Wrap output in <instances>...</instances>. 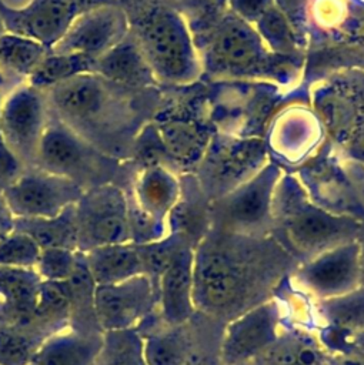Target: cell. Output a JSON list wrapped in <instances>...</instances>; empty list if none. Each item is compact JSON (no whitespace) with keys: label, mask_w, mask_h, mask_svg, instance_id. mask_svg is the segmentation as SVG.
I'll return each instance as SVG.
<instances>
[{"label":"cell","mask_w":364,"mask_h":365,"mask_svg":"<svg viewBox=\"0 0 364 365\" xmlns=\"http://www.w3.org/2000/svg\"><path fill=\"white\" fill-rule=\"evenodd\" d=\"M49 111L101 153L128 161L140 131L151 121L161 88H130L96 73L43 90Z\"/></svg>","instance_id":"cell-1"},{"label":"cell","mask_w":364,"mask_h":365,"mask_svg":"<svg viewBox=\"0 0 364 365\" xmlns=\"http://www.w3.org/2000/svg\"><path fill=\"white\" fill-rule=\"evenodd\" d=\"M204 81H261L293 91L303 61L268 50L256 29L234 14L226 0H198L186 10Z\"/></svg>","instance_id":"cell-2"},{"label":"cell","mask_w":364,"mask_h":365,"mask_svg":"<svg viewBox=\"0 0 364 365\" xmlns=\"http://www.w3.org/2000/svg\"><path fill=\"white\" fill-rule=\"evenodd\" d=\"M128 33L138 44L161 88L201 80V64L190 24L171 0H117Z\"/></svg>","instance_id":"cell-3"},{"label":"cell","mask_w":364,"mask_h":365,"mask_svg":"<svg viewBox=\"0 0 364 365\" xmlns=\"http://www.w3.org/2000/svg\"><path fill=\"white\" fill-rule=\"evenodd\" d=\"M363 221L315 204L293 171H284L273 197L270 235L303 261L357 240Z\"/></svg>","instance_id":"cell-4"},{"label":"cell","mask_w":364,"mask_h":365,"mask_svg":"<svg viewBox=\"0 0 364 365\" xmlns=\"http://www.w3.org/2000/svg\"><path fill=\"white\" fill-rule=\"evenodd\" d=\"M198 83L161 88L150 121L164 165L180 175L193 174L216 133L208 117L204 83Z\"/></svg>","instance_id":"cell-5"},{"label":"cell","mask_w":364,"mask_h":365,"mask_svg":"<svg viewBox=\"0 0 364 365\" xmlns=\"http://www.w3.org/2000/svg\"><path fill=\"white\" fill-rule=\"evenodd\" d=\"M34 167L66 177L83 190L106 184H114L126 190L136 171L130 161H120L101 153L74 134L51 113Z\"/></svg>","instance_id":"cell-6"},{"label":"cell","mask_w":364,"mask_h":365,"mask_svg":"<svg viewBox=\"0 0 364 365\" xmlns=\"http://www.w3.org/2000/svg\"><path fill=\"white\" fill-rule=\"evenodd\" d=\"M247 238V235L208 228L197 242L194 248L196 308L218 312L241 299L247 285L244 268L248 262L243 255Z\"/></svg>","instance_id":"cell-7"},{"label":"cell","mask_w":364,"mask_h":365,"mask_svg":"<svg viewBox=\"0 0 364 365\" xmlns=\"http://www.w3.org/2000/svg\"><path fill=\"white\" fill-rule=\"evenodd\" d=\"M210 121L217 133L263 137L288 91L261 81H206Z\"/></svg>","instance_id":"cell-8"},{"label":"cell","mask_w":364,"mask_h":365,"mask_svg":"<svg viewBox=\"0 0 364 365\" xmlns=\"http://www.w3.org/2000/svg\"><path fill=\"white\" fill-rule=\"evenodd\" d=\"M270 161L263 137L214 133L193 175L208 202L233 191Z\"/></svg>","instance_id":"cell-9"},{"label":"cell","mask_w":364,"mask_h":365,"mask_svg":"<svg viewBox=\"0 0 364 365\" xmlns=\"http://www.w3.org/2000/svg\"><path fill=\"white\" fill-rule=\"evenodd\" d=\"M284 171L270 160L246 182L210 202V228L247 237L270 235L273 197Z\"/></svg>","instance_id":"cell-10"},{"label":"cell","mask_w":364,"mask_h":365,"mask_svg":"<svg viewBox=\"0 0 364 365\" xmlns=\"http://www.w3.org/2000/svg\"><path fill=\"white\" fill-rule=\"evenodd\" d=\"M327 130L315 108L303 101L283 104L264 133L270 160L285 171H295L327 141Z\"/></svg>","instance_id":"cell-11"},{"label":"cell","mask_w":364,"mask_h":365,"mask_svg":"<svg viewBox=\"0 0 364 365\" xmlns=\"http://www.w3.org/2000/svg\"><path fill=\"white\" fill-rule=\"evenodd\" d=\"M77 251L130 242L126 190L106 184L84 190L74 204Z\"/></svg>","instance_id":"cell-12"},{"label":"cell","mask_w":364,"mask_h":365,"mask_svg":"<svg viewBox=\"0 0 364 365\" xmlns=\"http://www.w3.org/2000/svg\"><path fill=\"white\" fill-rule=\"evenodd\" d=\"M49 117L43 90L27 81L10 90L0 101V133L26 168L34 167Z\"/></svg>","instance_id":"cell-13"},{"label":"cell","mask_w":364,"mask_h":365,"mask_svg":"<svg viewBox=\"0 0 364 365\" xmlns=\"http://www.w3.org/2000/svg\"><path fill=\"white\" fill-rule=\"evenodd\" d=\"M83 191L66 177L30 167L1 194L14 218H47L76 204Z\"/></svg>","instance_id":"cell-14"},{"label":"cell","mask_w":364,"mask_h":365,"mask_svg":"<svg viewBox=\"0 0 364 365\" xmlns=\"http://www.w3.org/2000/svg\"><path fill=\"white\" fill-rule=\"evenodd\" d=\"M281 308L274 299L247 309L224 329L220 356L224 365H246L281 336Z\"/></svg>","instance_id":"cell-15"},{"label":"cell","mask_w":364,"mask_h":365,"mask_svg":"<svg viewBox=\"0 0 364 365\" xmlns=\"http://www.w3.org/2000/svg\"><path fill=\"white\" fill-rule=\"evenodd\" d=\"M117 0H30L23 9L0 3V17L7 33L27 36L51 47L81 13Z\"/></svg>","instance_id":"cell-16"},{"label":"cell","mask_w":364,"mask_h":365,"mask_svg":"<svg viewBox=\"0 0 364 365\" xmlns=\"http://www.w3.org/2000/svg\"><path fill=\"white\" fill-rule=\"evenodd\" d=\"M157 309V289L147 275L96 285L94 314L100 329L137 328Z\"/></svg>","instance_id":"cell-17"},{"label":"cell","mask_w":364,"mask_h":365,"mask_svg":"<svg viewBox=\"0 0 364 365\" xmlns=\"http://www.w3.org/2000/svg\"><path fill=\"white\" fill-rule=\"evenodd\" d=\"M295 279L311 295L331 299L360 287V255L357 240L325 250L300 265Z\"/></svg>","instance_id":"cell-18"},{"label":"cell","mask_w":364,"mask_h":365,"mask_svg":"<svg viewBox=\"0 0 364 365\" xmlns=\"http://www.w3.org/2000/svg\"><path fill=\"white\" fill-rule=\"evenodd\" d=\"M127 33L128 23L123 9L117 3L101 4L79 14L51 46V51L81 54L96 60Z\"/></svg>","instance_id":"cell-19"},{"label":"cell","mask_w":364,"mask_h":365,"mask_svg":"<svg viewBox=\"0 0 364 365\" xmlns=\"http://www.w3.org/2000/svg\"><path fill=\"white\" fill-rule=\"evenodd\" d=\"M194 248L193 242L183 244L157 281V309L166 325L180 327L196 311Z\"/></svg>","instance_id":"cell-20"},{"label":"cell","mask_w":364,"mask_h":365,"mask_svg":"<svg viewBox=\"0 0 364 365\" xmlns=\"http://www.w3.org/2000/svg\"><path fill=\"white\" fill-rule=\"evenodd\" d=\"M126 195L144 214L168 227V217L181 195L180 174L163 164L137 167Z\"/></svg>","instance_id":"cell-21"},{"label":"cell","mask_w":364,"mask_h":365,"mask_svg":"<svg viewBox=\"0 0 364 365\" xmlns=\"http://www.w3.org/2000/svg\"><path fill=\"white\" fill-rule=\"evenodd\" d=\"M40 284L34 268L0 267V325L41 331L34 319Z\"/></svg>","instance_id":"cell-22"},{"label":"cell","mask_w":364,"mask_h":365,"mask_svg":"<svg viewBox=\"0 0 364 365\" xmlns=\"http://www.w3.org/2000/svg\"><path fill=\"white\" fill-rule=\"evenodd\" d=\"M93 73L130 88L160 87L153 70L130 33L94 60Z\"/></svg>","instance_id":"cell-23"},{"label":"cell","mask_w":364,"mask_h":365,"mask_svg":"<svg viewBox=\"0 0 364 365\" xmlns=\"http://www.w3.org/2000/svg\"><path fill=\"white\" fill-rule=\"evenodd\" d=\"M101 342V331L67 327L44 339L29 365H94Z\"/></svg>","instance_id":"cell-24"},{"label":"cell","mask_w":364,"mask_h":365,"mask_svg":"<svg viewBox=\"0 0 364 365\" xmlns=\"http://www.w3.org/2000/svg\"><path fill=\"white\" fill-rule=\"evenodd\" d=\"M96 285L116 284L144 275L143 262L136 244H113L83 252Z\"/></svg>","instance_id":"cell-25"},{"label":"cell","mask_w":364,"mask_h":365,"mask_svg":"<svg viewBox=\"0 0 364 365\" xmlns=\"http://www.w3.org/2000/svg\"><path fill=\"white\" fill-rule=\"evenodd\" d=\"M13 230L33 238L40 250L66 248L77 251V222L74 204L54 217L14 218Z\"/></svg>","instance_id":"cell-26"},{"label":"cell","mask_w":364,"mask_h":365,"mask_svg":"<svg viewBox=\"0 0 364 365\" xmlns=\"http://www.w3.org/2000/svg\"><path fill=\"white\" fill-rule=\"evenodd\" d=\"M50 50L51 47L27 36L7 31L0 34V64L21 81H27Z\"/></svg>","instance_id":"cell-27"},{"label":"cell","mask_w":364,"mask_h":365,"mask_svg":"<svg viewBox=\"0 0 364 365\" xmlns=\"http://www.w3.org/2000/svg\"><path fill=\"white\" fill-rule=\"evenodd\" d=\"M157 329L147 324H140L143 338V354L147 365H186L190 361L188 342L177 327Z\"/></svg>","instance_id":"cell-28"},{"label":"cell","mask_w":364,"mask_h":365,"mask_svg":"<svg viewBox=\"0 0 364 365\" xmlns=\"http://www.w3.org/2000/svg\"><path fill=\"white\" fill-rule=\"evenodd\" d=\"M253 27L270 51L281 57L305 63L304 47L300 44L291 23L275 4L271 6Z\"/></svg>","instance_id":"cell-29"},{"label":"cell","mask_w":364,"mask_h":365,"mask_svg":"<svg viewBox=\"0 0 364 365\" xmlns=\"http://www.w3.org/2000/svg\"><path fill=\"white\" fill-rule=\"evenodd\" d=\"M34 319L37 328L47 335L70 325V291L66 281H41Z\"/></svg>","instance_id":"cell-30"},{"label":"cell","mask_w":364,"mask_h":365,"mask_svg":"<svg viewBox=\"0 0 364 365\" xmlns=\"http://www.w3.org/2000/svg\"><path fill=\"white\" fill-rule=\"evenodd\" d=\"M257 358L263 365H324L325 352L314 338L294 334L281 335Z\"/></svg>","instance_id":"cell-31"},{"label":"cell","mask_w":364,"mask_h":365,"mask_svg":"<svg viewBox=\"0 0 364 365\" xmlns=\"http://www.w3.org/2000/svg\"><path fill=\"white\" fill-rule=\"evenodd\" d=\"M94 60L81 54L50 53L36 67L27 83L39 90H47L80 74L93 73Z\"/></svg>","instance_id":"cell-32"},{"label":"cell","mask_w":364,"mask_h":365,"mask_svg":"<svg viewBox=\"0 0 364 365\" xmlns=\"http://www.w3.org/2000/svg\"><path fill=\"white\" fill-rule=\"evenodd\" d=\"M94 365H147L138 329L104 331Z\"/></svg>","instance_id":"cell-33"},{"label":"cell","mask_w":364,"mask_h":365,"mask_svg":"<svg viewBox=\"0 0 364 365\" xmlns=\"http://www.w3.org/2000/svg\"><path fill=\"white\" fill-rule=\"evenodd\" d=\"M49 335L36 328L0 325V365H29L37 348Z\"/></svg>","instance_id":"cell-34"},{"label":"cell","mask_w":364,"mask_h":365,"mask_svg":"<svg viewBox=\"0 0 364 365\" xmlns=\"http://www.w3.org/2000/svg\"><path fill=\"white\" fill-rule=\"evenodd\" d=\"M324 318L331 325L350 329L364 319V288H358L343 297L323 301Z\"/></svg>","instance_id":"cell-35"},{"label":"cell","mask_w":364,"mask_h":365,"mask_svg":"<svg viewBox=\"0 0 364 365\" xmlns=\"http://www.w3.org/2000/svg\"><path fill=\"white\" fill-rule=\"evenodd\" d=\"M40 252L41 250L33 238L13 230L0 240V267L34 268Z\"/></svg>","instance_id":"cell-36"},{"label":"cell","mask_w":364,"mask_h":365,"mask_svg":"<svg viewBox=\"0 0 364 365\" xmlns=\"http://www.w3.org/2000/svg\"><path fill=\"white\" fill-rule=\"evenodd\" d=\"M79 251L66 248L41 250L34 267L41 281H67L74 272Z\"/></svg>","instance_id":"cell-37"},{"label":"cell","mask_w":364,"mask_h":365,"mask_svg":"<svg viewBox=\"0 0 364 365\" xmlns=\"http://www.w3.org/2000/svg\"><path fill=\"white\" fill-rule=\"evenodd\" d=\"M311 0H274L275 6L285 14L291 23L295 36L304 50L310 44V26H308V9Z\"/></svg>","instance_id":"cell-38"},{"label":"cell","mask_w":364,"mask_h":365,"mask_svg":"<svg viewBox=\"0 0 364 365\" xmlns=\"http://www.w3.org/2000/svg\"><path fill=\"white\" fill-rule=\"evenodd\" d=\"M3 97L4 94L0 93V101ZM24 170L26 167L11 153L0 133V192L7 188Z\"/></svg>","instance_id":"cell-39"},{"label":"cell","mask_w":364,"mask_h":365,"mask_svg":"<svg viewBox=\"0 0 364 365\" xmlns=\"http://www.w3.org/2000/svg\"><path fill=\"white\" fill-rule=\"evenodd\" d=\"M228 9L251 26L271 7L274 0H226Z\"/></svg>","instance_id":"cell-40"},{"label":"cell","mask_w":364,"mask_h":365,"mask_svg":"<svg viewBox=\"0 0 364 365\" xmlns=\"http://www.w3.org/2000/svg\"><path fill=\"white\" fill-rule=\"evenodd\" d=\"M14 217L9 210L3 194L0 192V240L13 231Z\"/></svg>","instance_id":"cell-41"},{"label":"cell","mask_w":364,"mask_h":365,"mask_svg":"<svg viewBox=\"0 0 364 365\" xmlns=\"http://www.w3.org/2000/svg\"><path fill=\"white\" fill-rule=\"evenodd\" d=\"M21 83H24V81H21V80L16 78L14 76H11L10 73H7V71L1 67V64H0V93H1V94L6 96L10 90H13L14 87H17V86L21 84Z\"/></svg>","instance_id":"cell-42"},{"label":"cell","mask_w":364,"mask_h":365,"mask_svg":"<svg viewBox=\"0 0 364 365\" xmlns=\"http://www.w3.org/2000/svg\"><path fill=\"white\" fill-rule=\"evenodd\" d=\"M358 244V255H360V287L364 288V221L361 224V230L357 237Z\"/></svg>","instance_id":"cell-43"},{"label":"cell","mask_w":364,"mask_h":365,"mask_svg":"<svg viewBox=\"0 0 364 365\" xmlns=\"http://www.w3.org/2000/svg\"><path fill=\"white\" fill-rule=\"evenodd\" d=\"M0 3L9 9H23L24 6H27L30 3V0H0Z\"/></svg>","instance_id":"cell-44"},{"label":"cell","mask_w":364,"mask_h":365,"mask_svg":"<svg viewBox=\"0 0 364 365\" xmlns=\"http://www.w3.org/2000/svg\"><path fill=\"white\" fill-rule=\"evenodd\" d=\"M173 3H176L178 7H180V10L183 11V10H186L187 7H190L191 4H194L196 1H198V0H171Z\"/></svg>","instance_id":"cell-45"},{"label":"cell","mask_w":364,"mask_h":365,"mask_svg":"<svg viewBox=\"0 0 364 365\" xmlns=\"http://www.w3.org/2000/svg\"><path fill=\"white\" fill-rule=\"evenodd\" d=\"M6 30H4V26H3V21H1V17H0V34H3Z\"/></svg>","instance_id":"cell-46"},{"label":"cell","mask_w":364,"mask_h":365,"mask_svg":"<svg viewBox=\"0 0 364 365\" xmlns=\"http://www.w3.org/2000/svg\"><path fill=\"white\" fill-rule=\"evenodd\" d=\"M186 365H200V364H194V362H193V361H191V359H190V361H188V362H187V364H186Z\"/></svg>","instance_id":"cell-47"}]
</instances>
